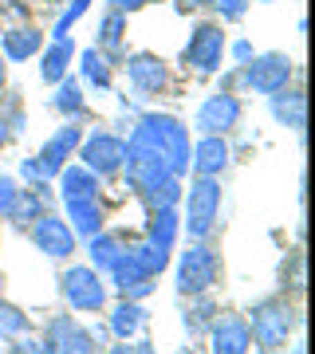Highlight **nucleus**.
Returning a JSON list of instances; mask_svg holds the SVG:
<instances>
[{
	"mask_svg": "<svg viewBox=\"0 0 315 354\" xmlns=\"http://www.w3.org/2000/svg\"><path fill=\"white\" fill-rule=\"evenodd\" d=\"M123 169H126V185H130V189H138L142 197L154 193L162 181L174 177V169H170V162H165V153L158 150V146H154L138 127H134L130 142H123Z\"/></svg>",
	"mask_w": 315,
	"mask_h": 354,
	"instance_id": "nucleus-1",
	"label": "nucleus"
},
{
	"mask_svg": "<svg viewBox=\"0 0 315 354\" xmlns=\"http://www.w3.org/2000/svg\"><path fill=\"white\" fill-rule=\"evenodd\" d=\"M138 130L165 153L174 177L189 174V130H186V122H177L174 114H146V118H138Z\"/></svg>",
	"mask_w": 315,
	"mask_h": 354,
	"instance_id": "nucleus-2",
	"label": "nucleus"
},
{
	"mask_svg": "<svg viewBox=\"0 0 315 354\" xmlns=\"http://www.w3.org/2000/svg\"><path fill=\"white\" fill-rule=\"evenodd\" d=\"M217 213H221V181L217 177H197L186 193V232L189 241H205L217 225Z\"/></svg>",
	"mask_w": 315,
	"mask_h": 354,
	"instance_id": "nucleus-3",
	"label": "nucleus"
},
{
	"mask_svg": "<svg viewBox=\"0 0 315 354\" xmlns=\"http://www.w3.org/2000/svg\"><path fill=\"white\" fill-rule=\"evenodd\" d=\"M221 276V260L205 241H193L177 260V291L181 295H205Z\"/></svg>",
	"mask_w": 315,
	"mask_h": 354,
	"instance_id": "nucleus-4",
	"label": "nucleus"
},
{
	"mask_svg": "<svg viewBox=\"0 0 315 354\" xmlns=\"http://www.w3.org/2000/svg\"><path fill=\"white\" fill-rule=\"evenodd\" d=\"M249 330H252V342H260L264 351H280L291 335V307L284 299H264V304H256L249 311Z\"/></svg>",
	"mask_w": 315,
	"mask_h": 354,
	"instance_id": "nucleus-5",
	"label": "nucleus"
},
{
	"mask_svg": "<svg viewBox=\"0 0 315 354\" xmlns=\"http://www.w3.org/2000/svg\"><path fill=\"white\" fill-rule=\"evenodd\" d=\"M225 32H221V24H197L193 28V36H189V44L181 48V64L193 67L197 75H213V71H221V64H225Z\"/></svg>",
	"mask_w": 315,
	"mask_h": 354,
	"instance_id": "nucleus-6",
	"label": "nucleus"
},
{
	"mask_svg": "<svg viewBox=\"0 0 315 354\" xmlns=\"http://www.w3.org/2000/svg\"><path fill=\"white\" fill-rule=\"evenodd\" d=\"M240 83L256 95H276L291 83V59L280 55V51H268V55H252L249 64H240Z\"/></svg>",
	"mask_w": 315,
	"mask_h": 354,
	"instance_id": "nucleus-7",
	"label": "nucleus"
},
{
	"mask_svg": "<svg viewBox=\"0 0 315 354\" xmlns=\"http://www.w3.org/2000/svg\"><path fill=\"white\" fill-rule=\"evenodd\" d=\"M63 299L75 311H102L107 307V283L95 268H67L60 279Z\"/></svg>",
	"mask_w": 315,
	"mask_h": 354,
	"instance_id": "nucleus-8",
	"label": "nucleus"
},
{
	"mask_svg": "<svg viewBox=\"0 0 315 354\" xmlns=\"http://www.w3.org/2000/svg\"><path fill=\"white\" fill-rule=\"evenodd\" d=\"M79 158L95 177L118 174L123 169V138L111 134V130H91L87 138L79 142Z\"/></svg>",
	"mask_w": 315,
	"mask_h": 354,
	"instance_id": "nucleus-9",
	"label": "nucleus"
},
{
	"mask_svg": "<svg viewBox=\"0 0 315 354\" xmlns=\"http://www.w3.org/2000/svg\"><path fill=\"white\" fill-rule=\"evenodd\" d=\"M237 122H240V99L233 91L209 95V99L197 106V114H193V127L201 130V134H228Z\"/></svg>",
	"mask_w": 315,
	"mask_h": 354,
	"instance_id": "nucleus-10",
	"label": "nucleus"
},
{
	"mask_svg": "<svg viewBox=\"0 0 315 354\" xmlns=\"http://www.w3.org/2000/svg\"><path fill=\"white\" fill-rule=\"evenodd\" d=\"M32 241H36V248L44 256H51V260H67V256H75V232H71V225H67L63 216L44 213L36 225H32Z\"/></svg>",
	"mask_w": 315,
	"mask_h": 354,
	"instance_id": "nucleus-11",
	"label": "nucleus"
},
{
	"mask_svg": "<svg viewBox=\"0 0 315 354\" xmlns=\"http://www.w3.org/2000/svg\"><path fill=\"white\" fill-rule=\"evenodd\" d=\"M126 79H130L134 91H142V95H158V91L170 87V67H165L158 55H150V51H138V55L126 59Z\"/></svg>",
	"mask_w": 315,
	"mask_h": 354,
	"instance_id": "nucleus-12",
	"label": "nucleus"
},
{
	"mask_svg": "<svg viewBox=\"0 0 315 354\" xmlns=\"http://www.w3.org/2000/svg\"><path fill=\"white\" fill-rule=\"evenodd\" d=\"M209 342H213V354H252V330L244 323V315L213 319Z\"/></svg>",
	"mask_w": 315,
	"mask_h": 354,
	"instance_id": "nucleus-13",
	"label": "nucleus"
},
{
	"mask_svg": "<svg viewBox=\"0 0 315 354\" xmlns=\"http://www.w3.org/2000/svg\"><path fill=\"white\" fill-rule=\"evenodd\" d=\"M48 351L51 354H91L95 342H91V330H83L71 315H60L48 323Z\"/></svg>",
	"mask_w": 315,
	"mask_h": 354,
	"instance_id": "nucleus-14",
	"label": "nucleus"
},
{
	"mask_svg": "<svg viewBox=\"0 0 315 354\" xmlns=\"http://www.w3.org/2000/svg\"><path fill=\"white\" fill-rule=\"evenodd\" d=\"M111 279H114V288H118L123 299H142V295H150V291H154V276H146V272L134 264V256L126 252V248H123V256L114 260Z\"/></svg>",
	"mask_w": 315,
	"mask_h": 354,
	"instance_id": "nucleus-15",
	"label": "nucleus"
},
{
	"mask_svg": "<svg viewBox=\"0 0 315 354\" xmlns=\"http://www.w3.org/2000/svg\"><path fill=\"white\" fill-rule=\"evenodd\" d=\"M79 142H83V130H79V127H60L48 142H44V150H39L36 158H39V165L48 169V177L60 174L63 162H67V158L79 150Z\"/></svg>",
	"mask_w": 315,
	"mask_h": 354,
	"instance_id": "nucleus-16",
	"label": "nucleus"
},
{
	"mask_svg": "<svg viewBox=\"0 0 315 354\" xmlns=\"http://www.w3.org/2000/svg\"><path fill=\"white\" fill-rule=\"evenodd\" d=\"M228 165V146L221 134H205L201 142H197V150L189 153V169L197 177H221Z\"/></svg>",
	"mask_w": 315,
	"mask_h": 354,
	"instance_id": "nucleus-17",
	"label": "nucleus"
},
{
	"mask_svg": "<svg viewBox=\"0 0 315 354\" xmlns=\"http://www.w3.org/2000/svg\"><path fill=\"white\" fill-rule=\"evenodd\" d=\"M268 111H272V118H276L280 127L288 130H303V122H307V99H303V91H276V95H268Z\"/></svg>",
	"mask_w": 315,
	"mask_h": 354,
	"instance_id": "nucleus-18",
	"label": "nucleus"
},
{
	"mask_svg": "<svg viewBox=\"0 0 315 354\" xmlns=\"http://www.w3.org/2000/svg\"><path fill=\"white\" fill-rule=\"evenodd\" d=\"M39 48H44V32H36V28H8V32L0 36V51H4V59H12V64L32 59Z\"/></svg>",
	"mask_w": 315,
	"mask_h": 354,
	"instance_id": "nucleus-19",
	"label": "nucleus"
},
{
	"mask_svg": "<svg viewBox=\"0 0 315 354\" xmlns=\"http://www.w3.org/2000/svg\"><path fill=\"white\" fill-rule=\"evenodd\" d=\"M63 205H67V225H71V232H79V236L102 232L99 197H75V201H63Z\"/></svg>",
	"mask_w": 315,
	"mask_h": 354,
	"instance_id": "nucleus-20",
	"label": "nucleus"
},
{
	"mask_svg": "<svg viewBox=\"0 0 315 354\" xmlns=\"http://www.w3.org/2000/svg\"><path fill=\"white\" fill-rule=\"evenodd\" d=\"M177 228H181L177 209H150V221H146V241H150L154 248L170 252L174 241H177Z\"/></svg>",
	"mask_w": 315,
	"mask_h": 354,
	"instance_id": "nucleus-21",
	"label": "nucleus"
},
{
	"mask_svg": "<svg viewBox=\"0 0 315 354\" xmlns=\"http://www.w3.org/2000/svg\"><path fill=\"white\" fill-rule=\"evenodd\" d=\"M55 177H60L63 201H75V197H95V193H99V177L91 174L87 165H63Z\"/></svg>",
	"mask_w": 315,
	"mask_h": 354,
	"instance_id": "nucleus-22",
	"label": "nucleus"
},
{
	"mask_svg": "<svg viewBox=\"0 0 315 354\" xmlns=\"http://www.w3.org/2000/svg\"><path fill=\"white\" fill-rule=\"evenodd\" d=\"M71 59H75V44H71V36L55 39V44L44 51L39 75L48 79V83H60V79H67V67H71Z\"/></svg>",
	"mask_w": 315,
	"mask_h": 354,
	"instance_id": "nucleus-23",
	"label": "nucleus"
},
{
	"mask_svg": "<svg viewBox=\"0 0 315 354\" xmlns=\"http://www.w3.org/2000/svg\"><path fill=\"white\" fill-rule=\"evenodd\" d=\"M142 323H146V311H142L134 299H123V304L111 311V323H107V327H111L114 339H123V342H126V339H134V335H138Z\"/></svg>",
	"mask_w": 315,
	"mask_h": 354,
	"instance_id": "nucleus-24",
	"label": "nucleus"
},
{
	"mask_svg": "<svg viewBox=\"0 0 315 354\" xmlns=\"http://www.w3.org/2000/svg\"><path fill=\"white\" fill-rule=\"evenodd\" d=\"M87 256L95 272H111L114 260L123 256V241L111 236V232H95V236H87Z\"/></svg>",
	"mask_w": 315,
	"mask_h": 354,
	"instance_id": "nucleus-25",
	"label": "nucleus"
},
{
	"mask_svg": "<svg viewBox=\"0 0 315 354\" xmlns=\"http://www.w3.org/2000/svg\"><path fill=\"white\" fill-rule=\"evenodd\" d=\"M79 71H83V79H87L91 87H99V91L111 87V59H107L102 51H95V48L83 51V55H79Z\"/></svg>",
	"mask_w": 315,
	"mask_h": 354,
	"instance_id": "nucleus-26",
	"label": "nucleus"
},
{
	"mask_svg": "<svg viewBox=\"0 0 315 354\" xmlns=\"http://www.w3.org/2000/svg\"><path fill=\"white\" fill-rule=\"evenodd\" d=\"M44 216V189H20L16 193V205H12V213H8V221H16V225H24L32 228Z\"/></svg>",
	"mask_w": 315,
	"mask_h": 354,
	"instance_id": "nucleus-27",
	"label": "nucleus"
},
{
	"mask_svg": "<svg viewBox=\"0 0 315 354\" xmlns=\"http://www.w3.org/2000/svg\"><path fill=\"white\" fill-rule=\"evenodd\" d=\"M51 106H55L60 114H67V118H79V114L87 111L79 83H71V79H60V83H55V95H51Z\"/></svg>",
	"mask_w": 315,
	"mask_h": 354,
	"instance_id": "nucleus-28",
	"label": "nucleus"
},
{
	"mask_svg": "<svg viewBox=\"0 0 315 354\" xmlns=\"http://www.w3.org/2000/svg\"><path fill=\"white\" fill-rule=\"evenodd\" d=\"M126 252L134 256V264L142 268V272H146V276H162L165 272V264H170V252H162V248H154L150 241H142V244H134V248H126Z\"/></svg>",
	"mask_w": 315,
	"mask_h": 354,
	"instance_id": "nucleus-29",
	"label": "nucleus"
},
{
	"mask_svg": "<svg viewBox=\"0 0 315 354\" xmlns=\"http://www.w3.org/2000/svg\"><path fill=\"white\" fill-rule=\"evenodd\" d=\"M123 32H126V12H107L99 24V48H107L111 55H118V44H123Z\"/></svg>",
	"mask_w": 315,
	"mask_h": 354,
	"instance_id": "nucleus-30",
	"label": "nucleus"
},
{
	"mask_svg": "<svg viewBox=\"0 0 315 354\" xmlns=\"http://www.w3.org/2000/svg\"><path fill=\"white\" fill-rule=\"evenodd\" d=\"M24 327H28L24 311L0 299V339H16V335H24Z\"/></svg>",
	"mask_w": 315,
	"mask_h": 354,
	"instance_id": "nucleus-31",
	"label": "nucleus"
},
{
	"mask_svg": "<svg viewBox=\"0 0 315 354\" xmlns=\"http://www.w3.org/2000/svg\"><path fill=\"white\" fill-rule=\"evenodd\" d=\"M146 201H150V209H177V201H181V181L177 177L162 181L154 193H146Z\"/></svg>",
	"mask_w": 315,
	"mask_h": 354,
	"instance_id": "nucleus-32",
	"label": "nucleus"
},
{
	"mask_svg": "<svg viewBox=\"0 0 315 354\" xmlns=\"http://www.w3.org/2000/svg\"><path fill=\"white\" fill-rule=\"evenodd\" d=\"M213 315H217L213 299L197 295V307H193V311L186 315V327H189V330H205V327H213Z\"/></svg>",
	"mask_w": 315,
	"mask_h": 354,
	"instance_id": "nucleus-33",
	"label": "nucleus"
},
{
	"mask_svg": "<svg viewBox=\"0 0 315 354\" xmlns=\"http://www.w3.org/2000/svg\"><path fill=\"white\" fill-rule=\"evenodd\" d=\"M87 4H91V0H71V4H67V12H63L60 20H55V32H51V36H55V39L67 36V32H71V24H75L79 16L87 12Z\"/></svg>",
	"mask_w": 315,
	"mask_h": 354,
	"instance_id": "nucleus-34",
	"label": "nucleus"
},
{
	"mask_svg": "<svg viewBox=\"0 0 315 354\" xmlns=\"http://www.w3.org/2000/svg\"><path fill=\"white\" fill-rule=\"evenodd\" d=\"M20 174L32 181V189H48V181H51L48 169L39 165V158H24V162H20Z\"/></svg>",
	"mask_w": 315,
	"mask_h": 354,
	"instance_id": "nucleus-35",
	"label": "nucleus"
},
{
	"mask_svg": "<svg viewBox=\"0 0 315 354\" xmlns=\"http://www.w3.org/2000/svg\"><path fill=\"white\" fill-rule=\"evenodd\" d=\"M16 193H20L16 181L0 174V221H8V213H12V205H16Z\"/></svg>",
	"mask_w": 315,
	"mask_h": 354,
	"instance_id": "nucleus-36",
	"label": "nucleus"
},
{
	"mask_svg": "<svg viewBox=\"0 0 315 354\" xmlns=\"http://www.w3.org/2000/svg\"><path fill=\"white\" fill-rule=\"evenodd\" d=\"M209 4H213L225 20H240V16H244V8H249V0H209Z\"/></svg>",
	"mask_w": 315,
	"mask_h": 354,
	"instance_id": "nucleus-37",
	"label": "nucleus"
},
{
	"mask_svg": "<svg viewBox=\"0 0 315 354\" xmlns=\"http://www.w3.org/2000/svg\"><path fill=\"white\" fill-rule=\"evenodd\" d=\"M8 354H51V351H48V342H39V339H20V335H16V342L8 346Z\"/></svg>",
	"mask_w": 315,
	"mask_h": 354,
	"instance_id": "nucleus-38",
	"label": "nucleus"
},
{
	"mask_svg": "<svg viewBox=\"0 0 315 354\" xmlns=\"http://www.w3.org/2000/svg\"><path fill=\"white\" fill-rule=\"evenodd\" d=\"M233 59H237V64H249L252 59V44L249 39H237V44H233Z\"/></svg>",
	"mask_w": 315,
	"mask_h": 354,
	"instance_id": "nucleus-39",
	"label": "nucleus"
},
{
	"mask_svg": "<svg viewBox=\"0 0 315 354\" xmlns=\"http://www.w3.org/2000/svg\"><path fill=\"white\" fill-rule=\"evenodd\" d=\"M142 4H146V0H111L114 12H138Z\"/></svg>",
	"mask_w": 315,
	"mask_h": 354,
	"instance_id": "nucleus-40",
	"label": "nucleus"
},
{
	"mask_svg": "<svg viewBox=\"0 0 315 354\" xmlns=\"http://www.w3.org/2000/svg\"><path fill=\"white\" fill-rule=\"evenodd\" d=\"M4 142H8V118L0 114V146H4Z\"/></svg>",
	"mask_w": 315,
	"mask_h": 354,
	"instance_id": "nucleus-41",
	"label": "nucleus"
},
{
	"mask_svg": "<svg viewBox=\"0 0 315 354\" xmlns=\"http://www.w3.org/2000/svg\"><path fill=\"white\" fill-rule=\"evenodd\" d=\"M4 79H8V67H4V51H0V87H4Z\"/></svg>",
	"mask_w": 315,
	"mask_h": 354,
	"instance_id": "nucleus-42",
	"label": "nucleus"
},
{
	"mask_svg": "<svg viewBox=\"0 0 315 354\" xmlns=\"http://www.w3.org/2000/svg\"><path fill=\"white\" fill-rule=\"evenodd\" d=\"M134 354H154V346H138V351H134Z\"/></svg>",
	"mask_w": 315,
	"mask_h": 354,
	"instance_id": "nucleus-43",
	"label": "nucleus"
},
{
	"mask_svg": "<svg viewBox=\"0 0 315 354\" xmlns=\"http://www.w3.org/2000/svg\"><path fill=\"white\" fill-rule=\"evenodd\" d=\"M111 354H130V351H126V346H114V351Z\"/></svg>",
	"mask_w": 315,
	"mask_h": 354,
	"instance_id": "nucleus-44",
	"label": "nucleus"
},
{
	"mask_svg": "<svg viewBox=\"0 0 315 354\" xmlns=\"http://www.w3.org/2000/svg\"><path fill=\"white\" fill-rule=\"evenodd\" d=\"M291 354H303V346H296V351H291Z\"/></svg>",
	"mask_w": 315,
	"mask_h": 354,
	"instance_id": "nucleus-45",
	"label": "nucleus"
},
{
	"mask_svg": "<svg viewBox=\"0 0 315 354\" xmlns=\"http://www.w3.org/2000/svg\"><path fill=\"white\" fill-rule=\"evenodd\" d=\"M264 354H280V351H264Z\"/></svg>",
	"mask_w": 315,
	"mask_h": 354,
	"instance_id": "nucleus-46",
	"label": "nucleus"
},
{
	"mask_svg": "<svg viewBox=\"0 0 315 354\" xmlns=\"http://www.w3.org/2000/svg\"><path fill=\"white\" fill-rule=\"evenodd\" d=\"M260 4H272V0H260Z\"/></svg>",
	"mask_w": 315,
	"mask_h": 354,
	"instance_id": "nucleus-47",
	"label": "nucleus"
},
{
	"mask_svg": "<svg viewBox=\"0 0 315 354\" xmlns=\"http://www.w3.org/2000/svg\"><path fill=\"white\" fill-rule=\"evenodd\" d=\"M201 4H209V0H201Z\"/></svg>",
	"mask_w": 315,
	"mask_h": 354,
	"instance_id": "nucleus-48",
	"label": "nucleus"
}]
</instances>
